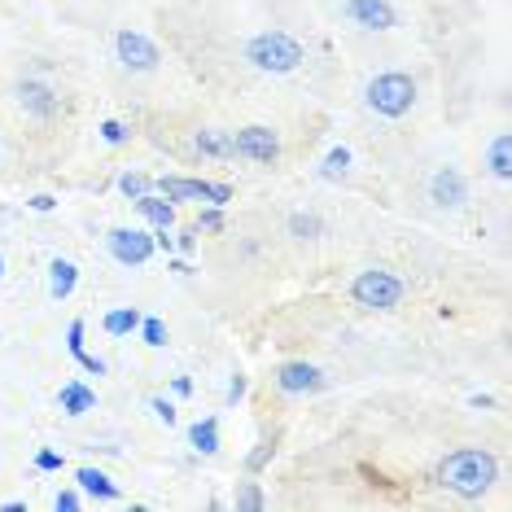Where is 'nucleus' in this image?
I'll list each match as a JSON object with an SVG mask.
<instances>
[{
    "label": "nucleus",
    "instance_id": "obj_2",
    "mask_svg": "<svg viewBox=\"0 0 512 512\" xmlns=\"http://www.w3.org/2000/svg\"><path fill=\"white\" fill-rule=\"evenodd\" d=\"M246 62L263 75H289L307 62V49L294 36H285V31H263V36H254L246 44Z\"/></svg>",
    "mask_w": 512,
    "mask_h": 512
},
{
    "label": "nucleus",
    "instance_id": "obj_16",
    "mask_svg": "<svg viewBox=\"0 0 512 512\" xmlns=\"http://www.w3.org/2000/svg\"><path fill=\"white\" fill-rule=\"evenodd\" d=\"M193 149L202 158H232V132H219V127H202L193 136Z\"/></svg>",
    "mask_w": 512,
    "mask_h": 512
},
{
    "label": "nucleus",
    "instance_id": "obj_31",
    "mask_svg": "<svg viewBox=\"0 0 512 512\" xmlns=\"http://www.w3.org/2000/svg\"><path fill=\"white\" fill-rule=\"evenodd\" d=\"M149 412H154L162 425H176V403L162 399V394H154V399H149Z\"/></svg>",
    "mask_w": 512,
    "mask_h": 512
},
{
    "label": "nucleus",
    "instance_id": "obj_39",
    "mask_svg": "<svg viewBox=\"0 0 512 512\" xmlns=\"http://www.w3.org/2000/svg\"><path fill=\"white\" fill-rule=\"evenodd\" d=\"M0 276H5V259H0Z\"/></svg>",
    "mask_w": 512,
    "mask_h": 512
},
{
    "label": "nucleus",
    "instance_id": "obj_17",
    "mask_svg": "<svg viewBox=\"0 0 512 512\" xmlns=\"http://www.w3.org/2000/svg\"><path fill=\"white\" fill-rule=\"evenodd\" d=\"M75 482H79V491L92 495V499H119V486H114L101 469H88V464H84V469L75 473Z\"/></svg>",
    "mask_w": 512,
    "mask_h": 512
},
{
    "label": "nucleus",
    "instance_id": "obj_18",
    "mask_svg": "<svg viewBox=\"0 0 512 512\" xmlns=\"http://www.w3.org/2000/svg\"><path fill=\"white\" fill-rule=\"evenodd\" d=\"M189 442H193V451H202V456H215L219 451V421L215 416H202V421L189 429Z\"/></svg>",
    "mask_w": 512,
    "mask_h": 512
},
{
    "label": "nucleus",
    "instance_id": "obj_13",
    "mask_svg": "<svg viewBox=\"0 0 512 512\" xmlns=\"http://www.w3.org/2000/svg\"><path fill=\"white\" fill-rule=\"evenodd\" d=\"M66 351L75 355V364L84 372H92V377H106V359L88 355V346H84V320H71V329H66Z\"/></svg>",
    "mask_w": 512,
    "mask_h": 512
},
{
    "label": "nucleus",
    "instance_id": "obj_19",
    "mask_svg": "<svg viewBox=\"0 0 512 512\" xmlns=\"http://www.w3.org/2000/svg\"><path fill=\"white\" fill-rule=\"evenodd\" d=\"M508 149H512V141H508L504 132H499L495 141H491V149H486V167H491L495 180H508L512 176V154H508Z\"/></svg>",
    "mask_w": 512,
    "mask_h": 512
},
{
    "label": "nucleus",
    "instance_id": "obj_36",
    "mask_svg": "<svg viewBox=\"0 0 512 512\" xmlns=\"http://www.w3.org/2000/svg\"><path fill=\"white\" fill-rule=\"evenodd\" d=\"M180 250H184V254H193V250H197V228H193V232H184V237H180Z\"/></svg>",
    "mask_w": 512,
    "mask_h": 512
},
{
    "label": "nucleus",
    "instance_id": "obj_10",
    "mask_svg": "<svg viewBox=\"0 0 512 512\" xmlns=\"http://www.w3.org/2000/svg\"><path fill=\"white\" fill-rule=\"evenodd\" d=\"M429 202L442 206V211H456V206L469 202V184L456 167H438L434 176H429Z\"/></svg>",
    "mask_w": 512,
    "mask_h": 512
},
{
    "label": "nucleus",
    "instance_id": "obj_34",
    "mask_svg": "<svg viewBox=\"0 0 512 512\" xmlns=\"http://www.w3.org/2000/svg\"><path fill=\"white\" fill-rule=\"evenodd\" d=\"M241 399H246V377L237 372V377L228 381V403H241Z\"/></svg>",
    "mask_w": 512,
    "mask_h": 512
},
{
    "label": "nucleus",
    "instance_id": "obj_15",
    "mask_svg": "<svg viewBox=\"0 0 512 512\" xmlns=\"http://www.w3.org/2000/svg\"><path fill=\"white\" fill-rule=\"evenodd\" d=\"M75 285H79V263L53 259V263H49V294H53L57 302H66V298L75 294Z\"/></svg>",
    "mask_w": 512,
    "mask_h": 512
},
{
    "label": "nucleus",
    "instance_id": "obj_25",
    "mask_svg": "<svg viewBox=\"0 0 512 512\" xmlns=\"http://www.w3.org/2000/svg\"><path fill=\"white\" fill-rule=\"evenodd\" d=\"M289 232H294V237L298 241H316L320 237V232H324V224H320V219L316 215H289Z\"/></svg>",
    "mask_w": 512,
    "mask_h": 512
},
{
    "label": "nucleus",
    "instance_id": "obj_26",
    "mask_svg": "<svg viewBox=\"0 0 512 512\" xmlns=\"http://www.w3.org/2000/svg\"><path fill=\"white\" fill-rule=\"evenodd\" d=\"M141 337H145V346H167V324H162L158 316H141Z\"/></svg>",
    "mask_w": 512,
    "mask_h": 512
},
{
    "label": "nucleus",
    "instance_id": "obj_14",
    "mask_svg": "<svg viewBox=\"0 0 512 512\" xmlns=\"http://www.w3.org/2000/svg\"><path fill=\"white\" fill-rule=\"evenodd\" d=\"M57 407H62L66 416H88L92 407H97V394H92L84 381H66V386L57 390Z\"/></svg>",
    "mask_w": 512,
    "mask_h": 512
},
{
    "label": "nucleus",
    "instance_id": "obj_24",
    "mask_svg": "<svg viewBox=\"0 0 512 512\" xmlns=\"http://www.w3.org/2000/svg\"><path fill=\"white\" fill-rule=\"evenodd\" d=\"M263 504H267V499H263V486L259 482H241L237 499H232V508H237V512H259Z\"/></svg>",
    "mask_w": 512,
    "mask_h": 512
},
{
    "label": "nucleus",
    "instance_id": "obj_21",
    "mask_svg": "<svg viewBox=\"0 0 512 512\" xmlns=\"http://www.w3.org/2000/svg\"><path fill=\"white\" fill-rule=\"evenodd\" d=\"M158 193L167 197L171 206H176V202H197V180H189V176H162Z\"/></svg>",
    "mask_w": 512,
    "mask_h": 512
},
{
    "label": "nucleus",
    "instance_id": "obj_9",
    "mask_svg": "<svg viewBox=\"0 0 512 512\" xmlns=\"http://www.w3.org/2000/svg\"><path fill=\"white\" fill-rule=\"evenodd\" d=\"M18 92V106L31 114V119H40V123H49L62 114V97L44 84V79H22V84L14 88Z\"/></svg>",
    "mask_w": 512,
    "mask_h": 512
},
{
    "label": "nucleus",
    "instance_id": "obj_33",
    "mask_svg": "<svg viewBox=\"0 0 512 512\" xmlns=\"http://www.w3.org/2000/svg\"><path fill=\"white\" fill-rule=\"evenodd\" d=\"M53 508H57V512H75V508H79V491H57Z\"/></svg>",
    "mask_w": 512,
    "mask_h": 512
},
{
    "label": "nucleus",
    "instance_id": "obj_20",
    "mask_svg": "<svg viewBox=\"0 0 512 512\" xmlns=\"http://www.w3.org/2000/svg\"><path fill=\"white\" fill-rule=\"evenodd\" d=\"M101 324H106L110 337H127V333L141 329V311H136V307H114V311H106V320H101Z\"/></svg>",
    "mask_w": 512,
    "mask_h": 512
},
{
    "label": "nucleus",
    "instance_id": "obj_35",
    "mask_svg": "<svg viewBox=\"0 0 512 512\" xmlns=\"http://www.w3.org/2000/svg\"><path fill=\"white\" fill-rule=\"evenodd\" d=\"M53 206H57V202H53L49 193H36V197H31V211H40V215H49Z\"/></svg>",
    "mask_w": 512,
    "mask_h": 512
},
{
    "label": "nucleus",
    "instance_id": "obj_32",
    "mask_svg": "<svg viewBox=\"0 0 512 512\" xmlns=\"http://www.w3.org/2000/svg\"><path fill=\"white\" fill-rule=\"evenodd\" d=\"M62 451H40V456H36V469L40 473H57V469H62Z\"/></svg>",
    "mask_w": 512,
    "mask_h": 512
},
{
    "label": "nucleus",
    "instance_id": "obj_1",
    "mask_svg": "<svg viewBox=\"0 0 512 512\" xmlns=\"http://www.w3.org/2000/svg\"><path fill=\"white\" fill-rule=\"evenodd\" d=\"M438 482L460 499H482L499 482V460L486 447H460L438 464Z\"/></svg>",
    "mask_w": 512,
    "mask_h": 512
},
{
    "label": "nucleus",
    "instance_id": "obj_11",
    "mask_svg": "<svg viewBox=\"0 0 512 512\" xmlns=\"http://www.w3.org/2000/svg\"><path fill=\"white\" fill-rule=\"evenodd\" d=\"M342 14L355 22V27L364 31H390L394 22H399V14H394L390 0H346Z\"/></svg>",
    "mask_w": 512,
    "mask_h": 512
},
{
    "label": "nucleus",
    "instance_id": "obj_3",
    "mask_svg": "<svg viewBox=\"0 0 512 512\" xmlns=\"http://www.w3.org/2000/svg\"><path fill=\"white\" fill-rule=\"evenodd\" d=\"M364 101H368L372 114H381V119H403V114H412V106H416V79L403 75V71H381L368 84Z\"/></svg>",
    "mask_w": 512,
    "mask_h": 512
},
{
    "label": "nucleus",
    "instance_id": "obj_12",
    "mask_svg": "<svg viewBox=\"0 0 512 512\" xmlns=\"http://www.w3.org/2000/svg\"><path fill=\"white\" fill-rule=\"evenodd\" d=\"M136 211H141V219L145 224H154V228H176V206H171L162 193H154V189L136 197Z\"/></svg>",
    "mask_w": 512,
    "mask_h": 512
},
{
    "label": "nucleus",
    "instance_id": "obj_8",
    "mask_svg": "<svg viewBox=\"0 0 512 512\" xmlns=\"http://www.w3.org/2000/svg\"><path fill=\"white\" fill-rule=\"evenodd\" d=\"M324 386H329L324 368L307 364V359H294V364L276 368V390H281V394H320Z\"/></svg>",
    "mask_w": 512,
    "mask_h": 512
},
{
    "label": "nucleus",
    "instance_id": "obj_29",
    "mask_svg": "<svg viewBox=\"0 0 512 512\" xmlns=\"http://www.w3.org/2000/svg\"><path fill=\"white\" fill-rule=\"evenodd\" d=\"M197 232H224V206H206L197 215Z\"/></svg>",
    "mask_w": 512,
    "mask_h": 512
},
{
    "label": "nucleus",
    "instance_id": "obj_22",
    "mask_svg": "<svg viewBox=\"0 0 512 512\" xmlns=\"http://www.w3.org/2000/svg\"><path fill=\"white\" fill-rule=\"evenodd\" d=\"M197 202H206V206H228V202H232V184H224V180H197Z\"/></svg>",
    "mask_w": 512,
    "mask_h": 512
},
{
    "label": "nucleus",
    "instance_id": "obj_23",
    "mask_svg": "<svg viewBox=\"0 0 512 512\" xmlns=\"http://www.w3.org/2000/svg\"><path fill=\"white\" fill-rule=\"evenodd\" d=\"M346 171H351V149H346V145L329 149V154H324V171H320V176L324 180H342Z\"/></svg>",
    "mask_w": 512,
    "mask_h": 512
},
{
    "label": "nucleus",
    "instance_id": "obj_4",
    "mask_svg": "<svg viewBox=\"0 0 512 512\" xmlns=\"http://www.w3.org/2000/svg\"><path fill=\"white\" fill-rule=\"evenodd\" d=\"M403 294H407V285L390 267H368V272H359L351 281V302L364 311H394L403 302Z\"/></svg>",
    "mask_w": 512,
    "mask_h": 512
},
{
    "label": "nucleus",
    "instance_id": "obj_7",
    "mask_svg": "<svg viewBox=\"0 0 512 512\" xmlns=\"http://www.w3.org/2000/svg\"><path fill=\"white\" fill-rule=\"evenodd\" d=\"M106 246L114 254V263H123V267H145L149 259H154V237L141 228H110V237H106Z\"/></svg>",
    "mask_w": 512,
    "mask_h": 512
},
{
    "label": "nucleus",
    "instance_id": "obj_37",
    "mask_svg": "<svg viewBox=\"0 0 512 512\" xmlns=\"http://www.w3.org/2000/svg\"><path fill=\"white\" fill-rule=\"evenodd\" d=\"M171 390H176L180 399H184V394H193V381H189V377H176V381H171Z\"/></svg>",
    "mask_w": 512,
    "mask_h": 512
},
{
    "label": "nucleus",
    "instance_id": "obj_28",
    "mask_svg": "<svg viewBox=\"0 0 512 512\" xmlns=\"http://www.w3.org/2000/svg\"><path fill=\"white\" fill-rule=\"evenodd\" d=\"M272 456H276V438H263L259 447H254L250 456H246V469H250V473H259V469H263V464L272 460Z\"/></svg>",
    "mask_w": 512,
    "mask_h": 512
},
{
    "label": "nucleus",
    "instance_id": "obj_30",
    "mask_svg": "<svg viewBox=\"0 0 512 512\" xmlns=\"http://www.w3.org/2000/svg\"><path fill=\"white\" fill-rule=\"evenodd\" d=\"M127 136H132V127H127V123H119V119L101 123V141H106V145H123Z\"/></svg>",
    "mask_w": 512,
    "mask_h": 512
},
{
    "label": "nucleus",
    "instance_id": "obj_6",
    "mask_svg": "<svg viewBox=\"0 0 512 512\" xmlns=\"http://www.w3.org/2000/svg\"><path fill=\"white\" fill-rule=\"evenodd\" d=\"M114 53H119V62L127 66V71H136V75L158 71V62H162L158 44L149 36H141V31H132V27H123L119 36H114Z\"/></svg>",
    "mask_w": 512,
    "mask_h": 512
},
{
    "label": "nucleus",
    "instance_id": "obj_38",
    "mask_svg": "<svg viewBox=\"0 0 512 512\" xmlns=\"http://www.w3.org/2000/svg\"><path fill=\"white\" fill-rule=\"evenodd\" d=\"M5 512H27V499H9V504H0Z\"/></svg>",
    "mask_w": 512,
    "mask_h": 512
},
{
    "label": "nucleus",
    "instance_id": "obj_5",
    "mask_svg": "<svg viewBox=\"0 0 512 512\" xmlns=\"http://www.w3.org/2000/svg\"><path fill=\"white\" fill-rule=\"evenodd\" d=\"M232 158H246V162H259V167H272V162L281 158V136H276L267 123L241 127V132H232Z\"/></svg>",
    "mask_w": 512,
    "mask_h": 512
},
{
    "label": "nucleus",
    "instance_id": "obj_27",
    "mask_svg": "<svg viewBox=\"0 0 512 512\" xmlns=\"http://www.w3.org/2000/svg\"><path fill=\"white\" fill-rule=\"evenodd\" d=\"M119 189L127 193V197H132V202H136V197H141V193H149V189H154V180H149V176H141V171H127V176H119Z\"/></svg>",
    "mask_w": 512,
    "mask_h": 512
}]
</instances>
